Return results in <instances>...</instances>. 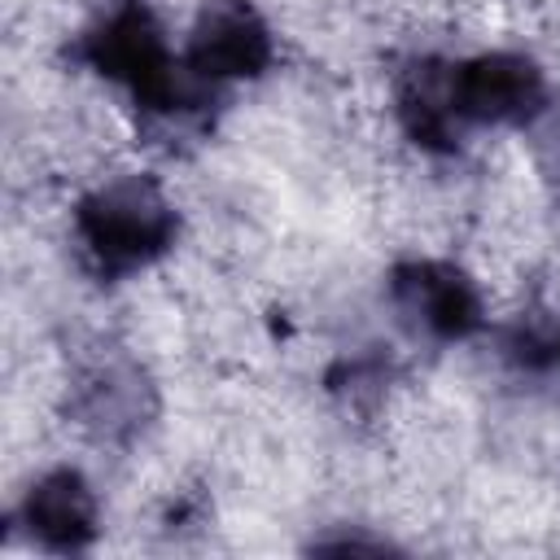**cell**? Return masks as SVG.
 Returning a JSON list of instances; mask_svg holds the SVG:
<instances>
[{"label":"cell","instance_id":"cell-5","mask_svg":"<svg viewBox=\"0 0 560 560\" xmlns=\"http://www.w3.org/2000/svg\"><path fill=\"white\" fill-rule=\"evenodd\" d=\"M389 293H394V306L438 341H459L481 328L477 284L455 262H438V258L402 262L389 276Z\"/></svg>","mask_w":560,"mask_h":560},{"label":"cell","instance_id":"cell-9","mask_svg":"<svg viewBox=\"0 0 560 560\" xmlns=\"http://www.w3.org/2000/svg\"><path fill=\"white\" fill-rule=\"evenodd\" d=\"M534 153H538V171L547 175V184L560 192V109H542L534 118Z\"/></svg>","mask_w":560,"mask_h":560},{"label":"cell","instance_id":"cell-3","mask_svg":"<svg viewBox=\"0 0 560 560\" xmlns=\"http://www.w3.org/2000/svg\"><path fill=\"white\" fill-rule=\"evenodd\" d=\"M459 122H534L547 109L542 70L521 52H481L451 66Z\"/></svg>","mask_w":560,"mask_h":560},{"label":"cell","instance_id":"cell-8","mask_svg":"<svg viewBox=\"0 0 560 560\" xmlns=\"http://www.w3.org/2000/svg\"><path fill=\"white\" fill-rule=\"evenodd\" d=\"M398 122L402 131L433 153H451L459 144V114L451 96V66L416 61L398 79Z\"/></svg>","mask_w":560,"mask_h":560},{"label":"cell","instance_id":"cell-2","mask_svg":"<svg viewBox=\"0 0 560 560\" xmlns=\"http://www.w3.org/2000/svg\"><path fill=\"white\" fill-rule=\"evenodd\" d=\"M79 57L96 74L122 83L136 96V105H144V109L175 114V109L197 105V92L175 70V57L166 48V35H162L158 18L140 0H127L109 18H101L83 35Z\"/></svg>","mask_w":560,"mask_h":560},{"label":"cell","instance_id":"cell-7","mask_svg":"<svg viewBox=\"0 0 560 560\" xmlns=\"http://www.w3.org/2000/svg\"><path fill=\"white\" fill-rule=\"evenodd\" d=\"M22 525L48 551H83L96 538V494L83 481V472H44L22 499Z\"/></svg>","mask_w":560,"mask_h":560},{"label":"cell","instance_id":"cell-6","mask_svg":"<svg viewBox=\"0 0 560 560\" xmlns=\"http://www.w3.org/2000/svg\"><path fill=\"white\" fill-rule=\"evenodd\" d=\"M70 407H74L79 424L92 429L96 438L122 442L149 424L153 385L136 359H127L122 350H101L79 368Z\"/></svg>","mask_w":560,"mask_h":560},{"label":"cell","instance_id":"cell-4","mask_svg":"<svg viewBox=\"0 0 560 560\" xmlns=\"http://www.w3.org/2000/svg\"><path fill=\"white\" fill-rule=\"evenodd\" d=\"M271 26L249 0H210L188 39V74L210 83L258 79L271 66Z\"/></svg>","mask_w":560,"mask_h":560},{"label":"cell","instance_id":"cell-1","mask_svg":"<svg viewBox=\"0 0 560 560\" xmlns=\"http://www.w3.org/2000/svg\"><path fill=\"white\" fill-rule=\"evenodd\" d=\"M74 232L101 276H127L175 245L179 219L166 192L144 175L92 188L74 210Z\"/></svg>","mask_w":560,"mask_h":560},{"label":"cell","instance_id":"cell-10","mask_svg":"<svg viewBox=\"0 0 560 560\" xmlns=\"http://www.w3.org/2000/svg\"><path fill=\"white\" fill-rule=\"evenodd\" d=\"M556 354H560V341H556Z\"/></svg>","mask_w":560,"mask_h":560}]
</instances>
